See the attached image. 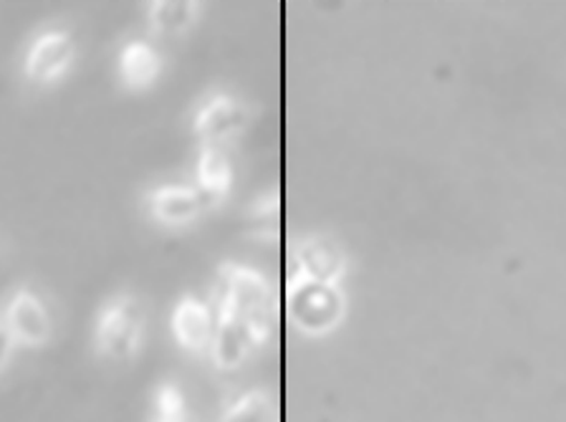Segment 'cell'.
Segmentation results:
<instances>
[{"label": "cell", "mask_w": 566, "mask_h": 422, "mask_svg": "<svg viewBox=\"0 0 566 422\" xmlns=\"http://www.w3.org/2000/svg\"><path fill=\"white\" fill-rule=\"evenodd\" d=\"M78 59V46L74 33L69 29H43L31 39L23 54L25 82L41 89L56 86L74 72Z\"/></svg>", "instance_id": "obj_4"}, {"label": "cell", "mask_w": 566, "mask_h": 422, "mask_svg": "<svg viewBox=\"0 0 566 422\" xmlns=\"http://www.w3.org/2000/svg\"><path fill=\"white\" fill-rule=\"evenodd\" d=\"M147 29L157 39H182L200 21L202 3L198 0H155L147 3Z\"/></svg>", "instance_id": "obj_13"}, {"label": "cell", "mask_w": 566, "mask_h": 422, "mask_svg": "<svg viewBox=\"0 0 566 422\" xmlns=\"http://www.w3.org/2000/svg\"><path fill=\"white\" fill-rule=\"evenodd\" d=\"M248 122H251V109L243 99L228 92H212L195 109L190 129L200 147H226L243 135Z\"/></svg>", "instance_id": "obj_6"}, {"label": "cell", "mask_w": 566, "mask_h": 422, "mask_svg": "<svg viewBox=\"0 0 566 422\" xmlns=\"http://www.w3.org/2000/svg\"><path fill=\"white\" fill-rule=\"evenodd\" d=\"M15 351H18V345H15L13 334L8 331L6 321H3V314H0V377H3L8 369H11Z\"/></svg>", "instance_id": "obj_17"}, {"label": "cell", "mask_w": 566, "mask_h": 422, "mask_svg": "<svg viewBox=\"0 0 566 422\" xmlns=\"http://www.w3.org/2000/svg\"><path fill=\"white\" fill-rule=\"evenodd\" d=\"M170 331L175 345L188 355H208L216 334V309L202 298L185 294L177 298L175 309L170 314Z\"/></svg>", "instance_id": "obj_10"}, {"label": "cell", "mask_w": 566, "mask_h": 422, "mask_svg": "<svg viewBox=\"0 0 566 422\" xmlns=\"http://www.w3.org/2000/svg\"><path fill=\"white\" fill-rule=\"evenodd\" d=\"M220 422H279V410L271 394L263 390H248L223 404Z\"/></svg>", "instance_id": "obj_14"}, {"label": "cell", "mask_w": 566, "mask_h": 422, "mask_svg": "<svg viewBox=\"0 0 566 422\" xmlns=\"http://www.w3.org/2000/svg\"><path fill=\"white\" fill-rule=\"evenodd\" d=\"M147 422H190L188 400L175 382H159L153 394V410Z\"/></svg>", "instance_id": "obj_15"}, {"label": "cell", "mask_w": 566, "mask_h": 422, "mask_svg": "<svg viewBox=\"0 0 566 422\" xmlns=\"http://www.w3.org/2000/svg\"><path fill=\"white\" fill-rule=\"evenodd\" d=\"M145 210L157 225L163 228H188L195 221H200V215L206 213V202H202L200 192L192 184L182 182H165L155 184L145 192Z\"/></svg>", "instance_id": "obj_8"}, {"label": "cell", "mask_w": 566, "mask_h": 422, "mask_svg": "<svg viewBox=\"0 0 566 422\" xmlns=\"http://www.w3.org/2000/svg\"><path fill=\"white\" fill-rule=\"evenodd\" d=\"M216 306L233 312L259 334L261 341L271 339L273 319H276V292L261 271L228 261L220 266Z\"/></svg>", "instance_id": "obj_2"}, {"label": "cell", "mask_w": 566, "mask_h": 422, "mask_svg": "<svg viewBox=\"0 0 566 422\" xmlns=\"http://www.w3.org/2000/svg\"><path fill=\"white\" fill-rule=\"evenodd\" d=\"M263 341L248 324L233 312L216 306V334H212L210 359L220 372H233L253 351H259Z\"/></svg>", "instance_id": "obj_9"}, {"label": "cell", "mask_w": 566, "mask_h": 422, "mask_svg": "<svg viewBox=\"0 0 566 422\" xmlns=\"http://www.w3.org/2000/svg\"><path fill=\"white\" fill-rule=\"evenodd\" d=\"M279 196L273 192V196H261L255 198V202L251 205V213H248V218H251L253 225L261 228V239L265 235V228H271V233H276L279 228Z\"/></svg>", "instance_id": "obj_16"}, {"label": "cell", "mask_w": 566, "mask_h": 422, "mask_svg": "<svg viewBox=\"0 0 566 422\" xmlns=\"http://www.w3.org/2000/svg\"><path fill=\"white\" fill-rule=\"evenodd\" d=\"M165 56L153 41L129 39L117 54V76L127 92H147L163 78Z\"/></svg>", "instance_id": "obj_11"}, {"label": "cell", "mask_w": 566, "mask_h": 422, "mask_svg": "<svg viewBox=\"0 0 566 422\" xmlns=\"http://www.w3.org/2000/svg\"><path fill=\"white\" fill-rule=\"evenodd\" d=\"M147 339V312L132 292L112 294L94 316L92 341L96 357L112 365H132Z\"/></svg>", "instance_id": "obj_1"}, {"label": "cell", "mask_w": 566, "mask_h": 422, "mask_svg": "<svg viewBox=\"0 0 566 422\" xmlns=\"http://www.w3.org/2000/svg\"><path fill=\"white\" fill-rule=\"evenodd\" d=\"M286 309L291 321L304 334L322 337L334 331L347 314V296L342 286L318 284V281L289 276Z\"/></svg>", "instance_id": "obj_3"}, {"label": "cell", "mask_w": 566, "mask_h": 422, "mask_svg": "<svg viewBox=\"0 0 566 422\" xmlns=\"http://www.w3.org/2000/svg\"><path fill=\"white\" fill-rule=\"evenodd\" d=\"M3 321L8 331L13 334L18 349L39 351L46 349L53 339V314L43 298L31 286H18L6 298L3 304Z\"/></svg>", "instance_id": "obj_5"}, {"label": "cell", "mask_w": 566, "mask_h": 422, "mask_svg": "<svg viewBox=\"0 0 566 422\" xmlns=\"http://www.w3.org/2000/svg\"><path fill=\"white\" fill-rule=\"evenodd\" d=\"M235 184V167L226 147H200L195 160V182L192 188L200 192L206 208H216L226 202Z\"/></svg>", "instance_id": "obj_12"}, {"label": "cell", "mask_w": 566, "mask_h": 422, "mask_svg": "<svg viewBox=\"0 0 566 422\" xmlns=\"http://www.w3.org/2000/svg\"><path fill=\"white\" fill-rule=\"evenodd\" d=\"M291 276L342 286L347 276V256L342 245L326 235H306L291 253Z\"/></svg>", "instance_id": "obj_7"}]
</instances>
